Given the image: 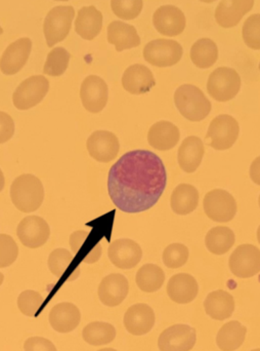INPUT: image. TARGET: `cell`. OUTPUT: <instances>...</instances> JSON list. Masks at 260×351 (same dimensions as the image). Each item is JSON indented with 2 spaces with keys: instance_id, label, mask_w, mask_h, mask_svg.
Returning <instances> with one entry per match:
<instances>
[{
  "instance_id": "18",
  "label": "cell",
  "mask_w": 260,
  "mask_h": 351,
  "mask_svg": "<svg viewBox=\"0 0 260 351\" xmlns=\"http://www.w3.org/2000/svg\"><path fill=\"white\" fill-rule=\"evenodd\" d=\"M129 293V280L120 274H109L103 278L98 289L101 302L109 307L120 305L127 299Z\"/></svg>"
},
{
  "instance_id": "8",
  "label": "cell",
  "mask_w": 260,
  "mask_h": 351,
  "mask_svg": "<svg viewBox=\"0 0 260 351\" xmlns=\"http://www.w3.org/2000/svg\"><path fill=\"white\" fill-rule=\"evenodd\" d=\"M203 208L208 218L218 223L230 222L238 210L234 196L224 189H213L208 192L204 197Z\"/></svg>"
},
{
  "instance_id": "21",
  "label": "cell",
  "mask_w": 260,
  "mask_h": 351,
  "mask_svg": "<svg viewBox=\"0 0 260 351\" xmlns=\"http://www.w3.org/2000/svg\"><path fill=\"white\" fill-rule=\"evenodd\" d=\"M253 5L255 0H222L216 10V22L222 28L237 26Z\"/></svg>"
},
{
  "instance_id": "28",
  "label": "cell",
  "mask_w": 260,
  "mask_h": 351,
  "mask_svg": "<svg viewBox=\"0 0 260 351\" xmlns=\"http://www.w3.org/2000/svg\"><path fill=\"white\" fill-rule=\"evenodd\" d=\"M235 299L226 291L218 290L209 293L204 301L206 313L212 319L224 321L230 319L235 311Z\"/></svg>"
},
{
  "instance_id": "7",
  "label": "cell",
  "mask_w": 260,
  "mask_h": 351,
  "mask_svg": "<svg viewBox=\"0 0 260 351\" xmlns=\"http://www.w3.org/2000/svg\"><path fill=\"white\" fill-rule=\"evenodd\" d=\"M240 133V127L236 119L228 114L216 117L210 123L206 139L216 150H228L234 146Z\"/></svg>"
},
{
  "instance_id": "23",
  "label": "cell",
  "mask_w": 260,
  "mask_h": 351,
  "mask_svg": "<svg viewBox=\"0 0 260 351\" xmlns=\"http://www.w3.org/2000/svg\"><path fill=\"white\" fill-rule=\"evenodd\" d=\"M199 293L197 280L191 274H179L173 276L167 284V295L177 304L193 302Z\"/></svg>"
},
{
  "instance_id": "11",
  "label": "cell",
  "mask_w": 260,
  "mask_h": 351,
  "mask_svg": "<svg viewBox=\"0 0 260 351\" xmlns=\"http://www.w3.org/2000/svg\"><path fill=\"white\" fill-rule=\"evenodd\" d=\"M16 235L25 247L29 249H38L49 241L51 237V227L41 217H25L18 225Z\"/></svg>"
},
{
  "instance_id": "46",
  "label": "cell",
  "mask_w": 260,
  "mask_h": 351,
  "mask_svg": "<svg viewBox=\"0 0 260 351\" xmlns=\"http://www.w3.org/2000/svg\"><path fill=\"white\" fill-rule=\"evenodd\" d=\"M4 186H5V178H4L3 173H2L1 169H0V192L3 190Z\"/></svg>"
},
{
  "instance_id": "2",
  "label": "cell",
  "mask_w": 260,
  "mask_h": 351,
  "mask_svg": "<svg viewBox=\"0 0 260 351\" xmlns=\"http://www.w3.org/2000/svg\"><path fill=\"white\" fill-rule=\"evenodd\" d=\"M10 198L14 206L21 212H35L44 200L42 182L32 174L18 176L10 186Z\"/></svg>"
},
{
  "instance_id": "29",
  "label": "cell",
  "mask_w": 260,
  "mask_h": 351,
  "mask_svg": "<svg viewBox=\"0 0 260 351\" xmlns=\"http://www.w3.org/2000/svg\"><path fill=\"white\" fill-rule=\"evenodd\" d=\"M103 28V14L96 6H84L78 12L75 31L86 40L96 38Z\"/></svg>"
},
{
  "instance_id": "36",
  "label": "cell",
  "mask_w": 260,
  "mask_h": 351,
  "mask_svg": "<svg viewBox=\"0 0 260 351\" xmlns=\"http://www.w3.org/2000/svg\"><path fill=\"white\" fill-rule=\"evenodd\" d=\"M165 282L162 268L155 264H146L138 269L135 282L138 289L144 293H155L160 290Z\"/></svg>"
},
{
  "instance_id": "22",
  "label": "cell",
  "mask_w": 260,
  "mask_h": 351,
  "mask_svg": "<svg viewBox=\"0 0 260 351\" xmlns=\"http://www.w3.org/2000/svg\"><path fill=\"white\" fill-rule=\"evenodd\" d=\"M121 82L123 88L131 95L146 94L156 86L152 71L140 64H134L127 68Z\"/></svg>"
},
{
  "instance_id": "39",
  "label": "cell",
  "mask_w": 260,
  "mask_h": 351,
  "mask_svg": "<svg viewBox=\"0 0 260 351\" xmlns=\"http://www.w3.org/2000/svg\"><path fill=\"white\" fill-rule=\"evenodd\" d=\"M189 255V249L183 243H171L163 252V263L166 267L177 269L187 263Z\"/></svg>"
},
{
  "instance_id": "13",
  "label": "cell",
  "mask_w": 260,
  "mask_h": 351,
  "mask_svg": "<svg viewBox=\"0 0 260 351\" xmlns=\"http://www.w3.org/2000/svg\"><path fill=\"white\" fill-rule=\"evenodd\" d=\"M80 98L88 112H102L108 103V84L100 76H88L80 88Z\"/></svg>"
},
{
  "instance_id": "17",
  "label": "cell",
  "mask_w": 260,
  "mask_h": 351,
  "mask_svg": "<svg viewBox=\"0 0 260 351\" xmlns=\"http://www.w3.org/2000/svg\"><path fill=\"white\" fill-rule=\"evenodd\" d=\"M153 24L160 34L174 37L185 30V14L174 5L160 6L153 16Z\"/></svg>"
},
{
  "instance_id": "10",
  "label": "cell",
  "mask_w": 260,
  "mask_h": 351,
  "mask_svg": "<svg viewBox=\"0 0 260 351\" xmlns=\"http://www.w3.org/2000/svg\"><path fill=\"white\" fill-rule=\"evenodd\" d=\"M231 271L239 278H249L260 272V250L253 245H241L229 262Z\"/></svg>"
},
{
  "instance_id": "24",
  "label": "cell",
  "mask_w": 260,
  "mask_h": 351,
  "mask_svg": "<svg viewBox=\"0 0 260 351\" xmlns=\"http://www.w3.org/2000/svg\"><path fill=\"white\" fill-rule=\"evenodd\" d=\"M179 128L170 121H158L148 130V144L160 152H168L174 148L179 142Z\"/></svg>"
},
{
  "instance_id": "38",
  "label": "cell",
  "mask_w": 260,
  "mask_h": 351,
  "mask_svg": "<svg viewBox=\"0 0 260 351\" xmlns=\"http://www.w3.org/2000/svg\"><path fill=\"white\" fill-rule=\"evenodd\" d=\"M43 303L44 298L36 291H24L18 298V307L21 313L29 317H36Z\"/></svg>"
},
{
  "instance_id": "35",
  "label": "cell",
  "mask_w": 260,
  "mask_h": 351,
  "mask_svg": "<svg viewBox=\"0 0 260 351\" xmlns=\"http://www.w3.org/2000/svg\"><path fill=\"white\" fill-rule=\"evenodd\" d=\"M82 338L92 346H103L114 341L116 329L114 326L105 322H92L82 331Z\"/></svg>"
},
{
  "instance_id": "15",
  "label": "cell",
  "mask_w": 260,
  "mask_h": 351,
  "mask_svg": "<svg viewBox=\"0 0 260 351\" xmlns=\"http://www.w3.org/2000/svg\"><path fill=\"white\" fill-rule=\"evenodd\" d=\"M32 49V40L28 37L18 39L8 45L0 59V70L5 75H14L26 65Z\"/></svg>"
},
{
  "instance_id": "9",
  "label": "cell",
  "mask_w": 260,
  "mask_h": 351,
  "mask_svg": "<svg viewBox=\"0 0 260 351\" xmlns=\"http://www.w3.org/2000/svg\"><path fill=\"white\" fill-rule=\"evenodd\" d=\"M183 49L177 41L159 38L144 47V58L156 67H171L181 61Z\"/></svg>"
},
{
  "instance_id": "54",
  "label": "cell",
  "mask_w": 260,
  "mask_h": 351,
  "mask_svg": "<svg viewBox=\"0 0 260 351\" xmlns=\"http://www.w3.org/2000/svg\"><path fill=\"white\" fill-rule=\"evenodd\" d=\"M259 208H260V195H259Z\"/></svg>"
},
{
  "instance_id": "31",
  "label": "cell",
  "mask_w": 260,
  "mask_h": 351,
  "mask_svg": "<svg viewBox=\"0 0 260 351\" xmlns=\"http://www.w3.org/2000/svg\"><path fill=\"white\" fill-rule=\"evenodd\" d=\"M199 204V192L195 186L179 184L170 197V206L175 214L185 216L191 214Z\"/></svg>"
},
{
  "instance_id": "12",
  "label": "cell",
  "mask_w": 260,
  "mask_h": 351,
  "mask_svg": "<svg viewBox=\"0 0 260 351\" xmlns=\"http://www.w3.org/2000/svg\"><path fill=\"white\" fill-rule=\"evenodd\" d=\"M197 341V333L189 325H173L167 328L159 336L158 348L160 351H190Z\"/></svg>"
},
{
  "instance_id": "3",
  "label": "cell",
  "mask_w": 260,
  "mask_h": 351,
  "mask_svg": "<svg viewBox=\"0 0 260 351\" xmlns=\"http://www.w3.org/2000/svg\"><path fill=\"white\" fill-rule=\"evenodd\" d=\"M177 110L187 121H203L211 111V103L204 93L193 84H183L174 93Z\"/></svg>"
},
{
  "instance_id": "43",
  "label": "cell",
  "mask_w": 260,
  "mask_h": 351,
  "mask_svg": "<svg viewBox=\"0 0 260 351\" xmlns=\"http://www.w3.org/2000/svg\"><path fill=\"white\" fill-rule=\"evenodd\" d=\"M14 121L8 113L0 111V144L6 143L14 135Z\"/></svg>"
},
{
  "instance_id": "42",
  "label": "cell",
  "mask_w": 260,
  "mask_h": 351,
  "mask_svg": "<svg viewBox=\"0 0 260 351\" xmlns=\"http://www.w3.org/2000/svg\"><path fill=\"white\" fill-rule=\"evenodd\" d=\"M18 247L10 235L0 234V268L12 265L18 259Z\"/></svg>"
},
{
  "instance_id": "55",
  "label": "cell",
  "mask_w": 260,
  "mask_h": 351,
  "mask_svg": "<svg viewBox=\"0 0 260 351\" xmlns=\"http://www.w3.org/2000/svg\"><path fill=\"white\" fill-rule=\"evenodd\" d=\"M259 71H260V63H259Z\"/></svg>"
},
{
  "instance_id": "51",
  "label": "cell",
  "mask_w": 260,
  "mask_h": 351,
  "mask_svg": "<svg viewBox=\"0 0 260 351\" xmlns=\"http://www.w3.org/2000/svg\"><path fill=\"white\" fill-rule=\"evenodd\" d=\"M2 33H3V29H2V27L0 26V35H1Z\"/></svg>"
},
{
  "instance_id": "6",
  "label": "cell",
  "mask_w": 260,
  "mask_h": 351,
  "mask_svg": "<svg viewBox=\"0 0 260 351\" xmlns=\"http://www.w3.org/2000/svg\"><path fill=\"white\" fill-rule=\"evenodd\" d=\"M49 82L43 75H34L21 82L12 95V103L18 110H29L37 106L47 96Z\"/></svg>"
},
{
  "instance_id": "26",
  "label": "cell",
  "mask_w": 260,
  "mask_h": 351,
  "mask_svg": "<svg viewBox=\"0 0 260 351\" xmlns=\"http://www.w3.org/2000/svg\"><path fill=\"white\" fill-rule=\"evenodd\" d=\"M204 154V143L199 137L185 138L177 152L179 168L187 174L196 172L201 165Z\"/></svg>"
},
{
  "instance_id": "44",
  "label": "cell",
  "mask_w": 260,
  "mask_h": 351,
  "mask_svg": "<svg viewBox=\"0 0 260 351\" xmlns=\"http://www.w3.org/2000/svg\"><path fill=\"white\" fill-rule=\"evenodd\" d=\"M25 351H57L55 344L47 338L30 337L25 341Z\"/></svg>"
},
{
  "instance_id": "30",
  "label": "cell",
  "mask_w": 260,
  "mask_h": 351,
  "mask_svg": "<svg viewBox=\"0 0 260 351\" xmlns=\"http://www.w3.org/2000/svg\"><path fill=\"white\" fill-rule=\"evenodd\" d=\"M108 41L117 51L133 49L140 45L138 31L132 25L114 21L108 26Z\"/></svg>"
},
{
  "instance_id": "19",
  "label": "cell",
  "mask_w": 260,
  "mask_h": 351,
  "mask_svg": "<svg viewBox=\"0 0 260 351\" xmlns=\"http://www.w3.org/2000/svg\"><path fill=\"white\" fill-rule=\"evenodd\" d=\"M156 317L152 307L144 303L132 305L125 315V329L133 336H142L154 328Z\"/></svg>"
},
{
  "instance_id": "4",
  "label": "cell",
  "mask_w": 260,
  "mask_h": 351,
  "mask_svg": "<svg viewBox=\"0 0 260 351\" xmlns=\"http://www.w3.org/2000/svg\"><path fill=\"white\" fill-rule=\"evenodd\" d=\"M240 75L232 68H218L208 78V94L218 102H229L232 100L240 92Z\"/></svg>"
},
{
  "instance_id": "20",
  "label": "cell",
  "mask_w": 260,
  "mask_h": 351,
  "mask_svg": "<svg viewBox=\"0 0 260 351\" xmlns=\"http://www.w3.org/2000/svg\"><path fill=\"white\" fill-rule=\"evenodd\" d=\"M49 321V325L57 333H70L79 326L81 313L73 303L62 302L51 308Z\"/></svg>"
},
{
  "instance_id": "33",
  "label": "cell",
  "mask_w": 260,
  "mask_h": 351,
  "mask_svg": "<svg viewBox=\"0 0 260 351\" xmlns=\"http://www.w3.org/2000/svg\"><path fill=\"white\" fill-rule=\"evenodd\" d=\"M236 241L234 231L226 226H218L210 229L205 237V245L208 251L214 255H224L228 253Z\"/></svg>"
},
{
  "instance_id": "50",
  "label": "cell",
  "mask_w": 260,
  "mask_h": 351,
  "mask_svg": "<svg viewBox=\"0 0 260 351\" xmlns=\"http://www.w3.org/2000/svg\"><path fill=\"white\" fill-rule=\"evenodd\" d=\"M257 239H259V243H260V225L259 229H257Z\"/></svg>"
},
{
  "instance_id": "1",
  "label": "cell",
  "mask_w": 260,
  "mask_h": 351,
  "mask_svg": "<svg viewBox=\"0 0 260 351\" xmlns=\"http://www.w3.org/2000/svg\"><path fill=\"white\" fill-rule=\"evenodd\" d=\"M167 172L162 160L148 150H133L110 169L108 192L117 208L138 214L152 208L166 189Z\"/></svg>"
},
{
  "instance_id": "5",
  "label": "cell",
  "mask_w": 260,
  "mask_h": 351,
  "mask_svg": "<svg viewBox=\"0 0 260 351\" xmlns=\"http://www.w3.org/2000/svg\"><path fill=\"white\" fill-rule=\"evenodd\" d=\"M74 16L75 10L73 6H55L49 10L43 24V32L49 47L65 40L71 30Z\"/></svg>"
},
{
  "instance_id": "40",
  "label": "cell",
  "mask_w": 260,
  "mask_h": 351,
  "mask_svg": "<svg viewBox=\"0 0 260 351\" xmlns=\"http://www.w3.org/2000/svg\"><path fill=\"white\" fill-rule=\"evenodd\" d=\"M142 0H111V8L115 16L129 21L138 18L142 12Z\"/></svg>"
},
{
  "instance_id": "14",
  "label": "cell",
  "mask_w": 260,
  "mask_h": 351,
  "mask_svg": "<svg viewBox=\"0 0 260 351\" xmlns=\"http://www.w3.org/2000/svg\"><path fill=\"white\" fill-rule=\"evenodd\" d=\"M88 154L99 162H112L118 156L120 143L112 132L96 131L90 136L86 142Z\"/></svg>"
},
{
  "instance_id": "25",
  "label": "cell",
  "mask_w": 260,
  "mask_h": 351,
  "mask_svg": "<svg viewBox=\"0 0 260 351\" xmlns=\"http://www.w3.org/2000/svg\"><path fill=\"white\" fill-rule=\"evenodd\" d=\"M73 254L66 249H55L51 252L47 260L49 269L60 280L73 282L80 274L79 265L74 264Z\"/></svg>"
},
{
  "instance_id": "49",
  "label": "cell",
  "mask_w": 260,
  "mask_h": 351,
  "mask_svg": "<svg viewBox=\"0 0 260 351\" xmlns=\"http://www.w3.org/2000/svg\"><path fill=\"white\" fill-rule=\"evenodd\" d=\"M200 1L205 2V3H212V2L216 1V0H200Z\"/></svg>"
},
{
  "instance_id": "41",
  "label": "cell",
  "mask_w": 260,
  "mask_h": 351,
  "mask_svg": "<svg viewBox=\"0 0 260 351\" xmlns=\"http://www.w3.org/2000/svg\"><path fill=\"white\" fill-rule=\"evenodd\" d=\"M243 39L247 47L260 49V14L249 16L243 25Z\"/></svg>"
},
{
  "instance_id": "45",
  "label": "cell",
  "mask_w": 260,
  "mask_h": 351,
  "mask_svg": "<svg viewBox=\"0 0 260 351\" xmlns=\"http://www.w3.org/2000/svg\"><path fill=\"white\" fill-rule=\"evenodd\" d=\"M249 174H250V178L253 183L260 186V156L253 160L250 166V172H249Z\"/></svg>"
},
{
  "instance_id": "27",
  "label": "cell",
  "mask_w": 260,
  "mask_h": 351,
  "mask_svg": "<svg viewBox=\"0 0 260 351\" xmlns=\"http://www.w3.org/2000/svg\"><path fill=\"white\" fill-rule=\"evenodd\" d=\"M92 235L88 231L78 230L70 237V247L74 257L86 264H94L102 257V245L92 243Z\"/></svg>"
},
{
  "instance_id": "52",
  "label": "cell",
  "mask_w": 260,
  "mask_h": 351,
  "mask_svg": "<svg viewBox=\"0 0 260 351\" xmlns=\"http://www.w3.org/2000/svg\"><path fill=\"white\" fill-rule=\"evenodd\" d=\"M55 1H69V0H55Z\"/></svg>"
},
{
  "instance_id": "34",
  "label": "cell",
  "mask_w": 260,
  "mask_h": 351,
  "mask_svg": "<svg viewBox=\"0 0 260 351\" xmlns=\"http://www.w3.org/2000/svg\"><path fill=\"white\" fill-rule=\"evenodd\" d=\"M190 56L196 67L200 69H208L218 61V45L210 38L199 39L192 47Z\"/></svg>"
},
{
  "instance_id": "48",
  "label": "cell",
  "mask_w": 260,
  "mask_h": 351,
  "mask_svg": "<svg viewBox=\"0 0 260 351\" xmlns=\"http://www.w3.org/2000/svg\"><path fill=\"white\" fill-rule=\"evenodd\" d=\"M98 351H118V350H113V348H103V350H100Z\"/></svg>"
},
{
  "instance_id": "47",
  "label": "cell",
  "mask_w": 260,
  "mask_h": 351,
  "mask_svg": "<svg viewBox=\"0 0 260 351\" xmlns=\"http://www.w3.org/2000/svg\"><path fill=\"white\" fill-rule=\"evenodd\" d=\"M3 280H4L3 274H2V272H0V286H1L2 284H3Z\"/></svg>"
},
{
  "instance_id": "32",
  "label": "cell",
  "mask_w": 260,
  "mask_h": 351,
  "mask_svg": "<svg viewBox=\"0 0 260 351\" xmlns=\"http://www.w3.org/2000/svg\"><path fill=\"white\" fill-rule=\"evenodd\" d=\"M247 328L240 322L232 321L222 326L216 336L218 348L222 351L239 350L246 339Z\"/></svg>"
},
{
  "instance_id": "16",
  "label": "cell",
  "mask_w": 260,
  "mask_h": 351,
  "mask_svg": "<svg viewBox=\"0 0 260 351\" xmlns=\"http://www.w3.org/2000/svg\"><path fill=\"white\" fill-rule=\"evenodd\" d=\"M108 256L110 261L119 269H131L142 260V250L132 239H116L109 247Z\"/></svg>"
},
{
  "instance_id": "53",
  "label": "cell",
  "mask_w": 260,
  "mask_h": 351,
  "mask_svg": "<svg viewBox=\"0 0 260 351\" xmlns=\"http://www.w3.org/2000/svg\"><path fill=\"white\" fill-rule=\"evenodd\" d=\"M250 351H260V348H255V350H250Z\"/></svg>"
},
{
  "instance_id": "37",
  "label": "cell",
  "mask_w": 260,
  "mask_h": 351,
  "mask_svg": "<svg viewBox=\"0 0 260 351\" xmlns=\"http://www.w3.org/2000/svg\"><path fill=\"white\" fill-rule=\"evenodd\" d=\"M70 58L71 56L67 49L62 47H55L47 56V62L43 67V73L53 77L63 75L69 66Z\"/></svg>"
}]
</instances>
